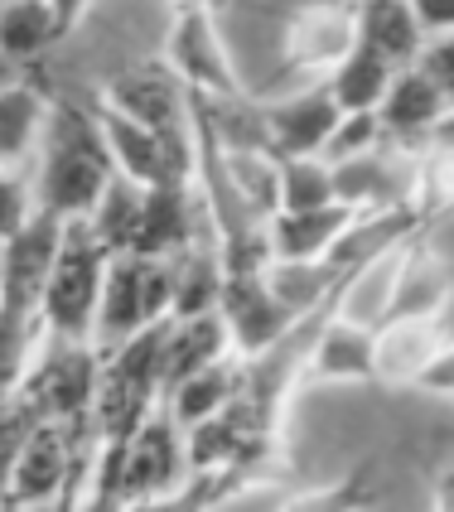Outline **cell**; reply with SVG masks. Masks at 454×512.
I'll list each match as a JSON object with an SVG mask.
<instances>
[{
	"label": "cell",
	"instance_id": "23",
	"mask_svg": "<svg viewBox=\"0 0 454 512\" xmlns=\"http://www.w3.org/2000/svg\"><path fill=\"white\" fill-rule=\"evenodd\" d=\"M54 44H63L49 0H5L0 5V58L5 63H29V58L49 54Z\"/></svg>",
	"mask_w": 454,
	"mask_h": 512
},
{
	"label": "cell",
	"instance_id": "6",
	"mask_svg": "<svg viewBox=\"0 0 454 512\" xmlns=\"http://www.w3.org/2000/svg\"><path fill=\"white\" fill-rule=\"evenodd\" d=\"M102 377V348L92 339H54L44 334L29 358L20 392H25L49 421L73 430H92V397Z\"/></svg>",
	"mask_w": 454,
	"mask_h": 512
},
{
	"label": "cell",
	"instance_id": "30",
	"mask_svg": "<svg viewBox=\"0 0 454 512\" xmlns=\"http://www.w3.org/2000/svg\"><path fill=\"white\" fill-rule=\"evenodd\" d=\"M29 218H34V184L15 170H0V242H10Z\"/></svg>",
	"mask_w": 454,
	"mask_h": 512
},
{
	"label": "cell",
	"instance_id": "37",
	"mask_svg": "<svg viewBox=\"0 0 454 512\" xmlns=\"http://www.w3.org/2000/svg\"><path fill=\"white\" fill-rule=\"evenodd\" d=\"M0 512H54V503H10V498H0Z\"/></svg>",
	"mask_w": 454,
	"mask_h": 512
},
{
	"label": "cell",
	"instance_id": "21",
	"mask_svg": "<svg viewBox=\"0 0 454 512\" xmlns=\"http://www.w3.org/2000/svg\"><path fill=\"white\" fill-rule=\"evenodd\" d=\"M305 372L324 377V382H372V329L329 314L310 348Z\"/></svg>",
	"mask_w": 454,
	"mask_h": 512
},
{
	"label": "cell",
	"instance_id": "3",
	"mask_svg": "<svg viewBox=\"0 0 454 512\" xmlns=\"http://www.w3.org/2000/svg\"><path fill=\"white\" fill-rule=\"evenodd\" d=\"M107 261H112V252L97 242L87 218H68L63 223L54 266H49V281H44V300H39L44 334H54V339H92Z\"/></svg>",
	"mask_w": 454,
	"mask_h": 512
},
{
	"label": "cell",
	"instance_id": "31",
	"mask_svg": "<svg viewBox=\"0 0 454 512\" xmlns=\"http://www.w3.org/2000/svg\"><path fill=\"white\" fill-rule=\"evenodd\" d=\"M416 68L445 92V102L454 107V34H435V39H426V49H421V58H416Z\"/></svg>",
	"mask_w": 454,
	"mask_h": 512
},
{
	"label": "cell",
	"instance_id": "22",
	"mask_svg": "<svg viewBox=\"0 0 454 512\" xmlns=\"http://www.w3.org/2000/svg\"><path fill=\"white\" fill-rule=\"evenodd\" d=\"M237 382H242V353H227L218 363H208L203 372L184 377L170 397H165V411L179 421V430L199 426V421L218 416L227 401L237 397Z\"/></svg>",
	"mask_w": 454,
	"mask_h": 512
},
{
	"label": "cell",
	"instance_id": "34",
	"mask_svg": "<svg viewBox=\"0 0 454 512\" xmlns=\"http://www.w3.org/2000/svg\"><path fill=\"white\" fill-rule=\"evenodd\" d=\"M49 5H54L58 34H63V39H68V34H73V29L83 25V15H87V5H92V0H49Z\"/></svg>",
	"mask_w": 454,
	"mask_h": 512
},
{
	"label": "cell",
	"instance_id": "9",
	"mask_svg": "<svg viewBox=\"0 0 454 512\" xmlns=\"http://www.w3.org/2000/svg\"><path fill=\"white\" fill-rule=\"evenodd\" d=\"M107 150L116 160V174L136 179V184H165V179H194V136H165L150 131L131 116L112 112L107 102H92Z\"/></svg>",
	"mask_w": 454,
	"mask_h": 512
},
{
	"label": "cell",
	"instance_id": "7",
	"mask_svg": "<svg viewBox=\"0 0 454 512\" xmlns=\"http://www.w3.org/2000/svg\"><path fill=\"white\" fill-rule=\"evenodd\" d=\"M165 68L184 83L189 97H242V78L223 49V34L213 20V5H184L174 15L170 44H165Z\"/></svg>",
	"mask_w": 454,
	"mask_h": 512
},
{
	"label": "cell",
	"instance_id": "13",
	"mask_svg": "<svg viewBox=\"0 0 454 512\" xmlns=\"http://www.w3.org/2000/svg\"><path fill=\"white\" fill-rule=\"evenodd\" d=\"M339 107L329 97V87L314 83L300 97H285V102H261V136L266 150L276 160H300V155H319L329 131L339 126Z\"/></svg>",
	"mask_w": 454,
	"mask_h": 512
},
{
	"label": "cell",
	"instance_id": "28",
	"mask_svg": "<svg viewBox=\"0 0 454 512\" xmlns=\"http://www.w3.org/2000/svg\"><path fill=\"white\" fill-rule=\"evenodd\" d=\"M324 203H339V194H334V170H329L319 155L281 160L276 213H305V208H324Z\"/></svg>",
	"mask_w": 454,
	"mask_h": 512
},
{
	"label": "cell",
	"instance_id": "40",
	"mask_svg": "<svg viewBox=\"0 0 454 512\" xmlns=\"http://www.w3.org/2000/svg\"><path fill=\"white\" fill-rule=\"evenodd\" d=\"M5 397H10V392H5V387H0V406H5Z\"/></svg>",
	"mask_w": 454,
	"mask_h": 512
},
{
	"label": "cell",
	"instance_id": "25",
	"mask_svg": "<svg viewBox=\"0 0 454 512\" xmlns=\"http://www.w3.org/2000/svg\"><path fill=\"white\" fill-rule=\"evenodd\" d=\"M44 116H49V102L44 92L29 83H0V170L20 165L29 155V145L44 136Z\"/></svg>",
	"mask_w": 454,
	"mask_h": 512
},
{
	"label": "cell",
	"instance_id": "38",
	"mask_svg": "<svg viewBox=\"0 0 454 512\" xmlns=\"http://www.w3.org/2000/svg\"><path fill=\"white\" fill-rule=\"evenodd\" d=\"M15 78H20V68H15V63H5V58H0V83H15Z\"/></svg>",
	"mask_w": 454,
	"mask_h": 512
},
{
	"label": "cell",
	"instance_id": "18",
	"mask_svg": "<svg viewBox=\"0 0 454 512\" xmlns=\"http://www.w3.org/2000/svg\"><path fill=\"white\" fill-rule=\"evenodd\" d=\"M450 295H454L450 261L426 252V232H416L406 256H401V276H397V290H392V305H387V319H440L445 305H450Z\"/></svg>",
	"mask_w": 454,
	"mask_h": 512
},
{
	"label": "cell",
	"instance_id": "5",
	"mask_svg": "<svg viewBox=\"0 0 454 512\" xmlns=\"http://www.w3.org/2000/svg\"><path fill=\"white\" fill-rule=\"evenodd\" d=\"M170 300H174V256L116 252L107 261L92 343L107 353L116 343L136 339L141 329H155L160 319H170Z\"/></svg>",
	"mask_w": 454,
	"mask_h": 512
},
{
	"label": "cell",
	"instance_id": "10",
	"mask_svg": "<svg viewBox=\"0 0 454 512\" xmlns=\"http://www.w3.org/2000/svg\"><path fill=\"white\" fill-rule=\"evenodd\" d=\"M184 479H189L184 430L165 406H155L136 426V435L121 445V493L131 503V498H150V493H170Z\"/></svg>",
	"mask_w": 454,
	"mask_h": 512
},
{
	"label": "cell",
	"instance_id": "20",
	"mask_svg": "<svg viewBox=\"0 0 454 512\" xmlns=\"http://www.w3.org/2000/svg\"><path fill=\"white\" fill-rule=\"evenodd\" d=\"M353 5H358V44L363 49L387 58L392 68H406L421 58L426 34H421L406 0H353Z\"/></svg>",
	"mask_w": 454,
	"mask_h": 512
},
{
	"label": "cell",
	"instance_id": "35",
	"mask_svg": "<svg viewBox=\"0 0 454 512\" xmlns=\"http://www.w3.org/2000/svg\"><path fill=\"white\" fill-rule=\"evenodd\" d=\"M435 512H454V469L435 479Z\"/></svg>",
	"mask_w": 454,
	"mask_h": 512
},
{
	"label": "cell",
	"instance_id": "12",
	"mask_svg": "<svg viewBox=\"0 0 454 512\" xmlns=\"http://www.w3.org/2000/svg\"><path fill=\"white\" fill-rule=\"evenodd\" d=\"M358 49V5L319 0L290 15L285 25V58L305 73H334L343 58Z\"/></svg>",
	"mask_w": 454,
	"mask_h": 512
},
{
	"label": "cell",
	"instance_id": "33",
	"mask_svg": "<svg viewBox=\"0 0 454 512\" xmlns=\"http://www.w3.org/2000/svg\"><path fill=\"white\" fill-rule=\"evenodd\" d=\"M421 392H440V397H454V339H445V348L430 358V368L421 372L416 382Z\"/></svg>",
	"mask_w": 454,
	"mask_h": 512
},
{
	"label": "cell",
	"instance_id": "29",
	"mask_svg": "<svg viewBox=\"0 0 454 512\" xmlns=\"http://www.w3.org/2000/svg\"><path fill=\"white\" fill-rule=\"evenodd\" d=\"M382 141V121L377 112H353V116H339V126L329 131V141L319 150V160L334 170V165H348V160H358L363 150Z\"/></svg>",
	"mask_w": 454,
	"mask_h": 512
},
{
	"label": "cell",
	"instance_id": "1",
	"mask_svg": "<svg viewBox=\"0 0 454 512\" xmlns=\"http://www.w3.org/2000/svg\"><path fill=\"white\" fill-rule=\"evenodd\" d=\"M39 141H44V160L34 174V213H54L63 223L87 218L116 179V160L107 150L97 107L68 97L49 102Z\"/></svg>",
	"mask_w": 454,
	"mask_h": 512
},
{
	"label": "cell",
	"instance_id": "4",
	"mask_svg": "<svg viewBox=\"0 0 454 512\" xmlns=\"http://www.w3.org/2000/svg\"><path fill=\"white\" fill-rule=\"evenodd\" d=\"M165 324L141 329L136 339L116 343L102 353V377H97V397H92V435L97 440H131L136 426L160 406V343Z\"/></svg>",
	"mask_w": 454,
	"mask_h": 512
},
{
	"label": "cell",
	"instance_id": "19",
	"mask_svg": "<svg viewBox=\"0 0 454 512\" xmlns=\"http://www.w3.org/2000/svg\"><path fill=\"white\" fill-rule=\"evenodd\" d=\"M271 464H223V469H189L184 484H174L170 493H150V498H131L126 512H213L223 508L232 493H242L247 484L266 479Z\"/></svg>",
	"mask_w": 454,
	"mask_h": 512
},
{
	"label": "cell",
	"instance_id": "11",
	"mask_svg": "<svg viewBox=\"0 0 454 512\" xmlns=\"http://www.w3.org/2000/svg\"><path fill=\"white\" fill-rule=\"evenodd\" d=\"M112 112L141 121L150 131H165V136H194V116H189V92L174 78L165 63H145L112 78L107 97H102Z\"/></svg>",
	"mask_w": 454,
	"mask_h": 512
},
{
	"label": "cell",
	"instance_id": "39",
	"mask_svg": "<svg viewBox=\"0 0 454 512\" xmlns=\"http://www.w3.org/2000/svg\"><path fill=\"white\" fill-rule=\"evenodd\" d=\"M174 5H179V10H184V5H213V0H174Z\"/></svg>",
	"mask_w": 454,
	"mask_h": 512
},
{
	"label": "cell",
	"instance_id": "17",
	"mask_svg": "<svg viewBox=\"0 0 454 512\" xmlns=\"http://www.w3.org/2000/svg\"><path fill=\"white\" fill-rule=\"evenodd\" d=\"M353 223H358V213L348 203H324V208H305V213H271L266 252L271 261H314V256L334 252V242Z\"/></svg>",
	"mask_w": 454,
	"mask_h": 512
},
{
	"label": "cell",
	"instance_id": "8",
	"mask_svg": "<svg viewBox=\"0 0 454 512\" xmlns=\"http://www.w3.org/2000/svg\"><path fill=\"white\" fill-rule=\"evenodd\" d=\"M92 440H97L92 430L39 421L25 435V445L15 450V459H10V469L0 479V498H10V503H54L58 488L68 484L73 464L83 459Z\"/></svg>",
	"mask_w": 454,
	"mask_h": 512
},
{
	"label": "cell",
	"instance_id": "16",
	"mask_svg": "<svg viewBox=\"0 0 454 512\" xmlns=\"http://www.w3.org/2000/svg\"><path fill=\"white\" fill-rule=\"evenodd\" d=\"M445 112H450L445 92L430 83L416 63H406V68H397V78H392L387 97H382L377 121H382V136H392V141L426 145L430 131L440 126V116Z\"/></svg>",
	"mask_w": 454,
	"mask_h": 512
},
{
	"label": "cell",
	"instance_id": "32",
	"mask_svg": "<svg viewBox=\"0 0 454 512\" xmlns=\"http://www.w3.org/2000/svg\"><path fill=\"white\" fill-rule=\"evenodd\" d=\"M411 5V15H416V25L426 39L435 34H454V0H406Z\"/></svg>",
	"mask_w": 454,
	"mask_h": 512
},
{
	"label": "cell",
	"instance_id": "36",
	"mask_svg": "<svg viewBox=\"0 0 454 512\" xmlns=\"http://www.w3.org/2000/svg\"><path fill=\"white\" fill-rule=\"evenodd\" d=\"M430 141H440V145H454V107L445 116H440V126L430 131Z\"/></svg>",
	"mask_w": 454,
	"mask_h": 512
},
{
	"label": "cell",
	"instance_id": "14",
	"mask_svg": "<svg viewBox=\"0 0 454 512\" xmlns=\"http://www.w3.org/2000/svg\"><path fill=\"white\" fill-rule=\"evenodd\" d=\"M440 319H387L372 329V382L382 387H416L430 358L445 348Z\"/></svg>",
	"mask_w": 454,
	"mask_h": 512
},
{
	"label": "cell",
	"instance_id": "26",
	"mask_svg": "<svg viewBox=\"0 0 454 512\" xmlns=\"http://www.w3.org/2000/svg\"><path fill=\"white\" fill-rule=\"evenodd\" d=\"M377 498H382V459L372 455V459H363V464H353L334 484L295 493L281 512H368Z\"/></svg>",
	"mask_w": 454,
	"mask_h": 512
},
{
	"label": "cell",
	"instance_id": "24",
	"mask_svg": "<svg viewBox=\"0 0 454 512\" xmlns=\"http://www.w3.org/2000/svg\"><path fill=\"white\" fill-rule=\"evenodd\" d=\"M392 78H397V68L358 44V49L324 78V87H329L334 107H339L343 116H353V112H377L382 97H387V87H392Z\"/></svg>",
	"mask_w": 454,
	"mask_h": 512
},
{
	"label": "cell",
	"instance_id": "15",
	"mask_svg": "<svg viewBox=\"0 0 454 512\" xmlns=\"http://www.w3.org/2000/svg\"><path fill=\"white\" fill-rule=\"evenodd\" d=\"M232 348V329L218 310L189 314V319H170L165 324V343H160V406L184 377L203 372L208 363H218Z\"/></svg>",
	"mask_w": 454,
	"mask_h": 512
},
{
	"label": "cell",
	"instance_id": "27",
	"mask_svg": "<svg viewBox=\"0 0 454 512\" xmlns=\"http://www.w3.org/2000/svg\"><path fill=\"white\" fill-rule=\"evenodd\" d=\"M411 208H416L426 223H435L440 213H450V208H454V145H440V141L421 145Z\"/></svg>",
	"mask_w": 454,
	"mask_h": 512
},
{
	"label": "cell",
	"instance_id": "2",
	"mask_svg": "<svg viewBox=\"0 0 454 512\" xmlns=\"http://www.w3.org/2000/svg\"><path fill=\"white\" fill-rule=\"evenodd\" d=\"M63 218L34 213L10 242H0V387L15 392L34 348L44 339V281L54 266Z\"/></svg>",
	"mask_w": 454,
	"mask_h": 512
}]
</instances>
